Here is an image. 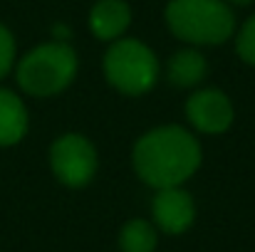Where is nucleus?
I'll list each match as a JSON object with an SVG mask.
<instances>
[{"label": "nucleus", "mask_w": 255, "mask_h": 252, "mask_svg": "<svg viewBox=\"0 0 255 252\" xmlns=\"http://www.w3.org/2000/svg\"><path fill=\"white\" fill-rule=\"evenodd\" d=\"M238 55L243 62L255 65V15L243 25V30L238 35Z\"/></svg>", "instance_id": "12"}, {"label": "nucleus", "mask_w": 255, "mask_h": 252, "mask_svg": "<svg viewBox=\"0 0 255 252\" xmlns=\"http://www.w3.org/2000/svg\"><path fill=\"white\" fill-rule=\"evenodd\" d=\"M50 164L55 175L70 185L82 188L92 180L97 170V151L94 146L80 134H65L60 136L50 149Z\"/></svg>", "instance_id": "5"}, {"label": "nucleus", "mask_w": 255, "mask_h": 252, "mask_svg": "<svg viewBox=\"0 0 255 252\" xmlns=\"http://www.w3.org/2000/svg\"><path fill=\"white\" fill-rule=\"evenodd\" d=\"M186 116L203 134H223L233 124V104L218 89H201L186 101Z\"/></svg>", "instance_id": "6"}, {"label": "nucleus", "mask_w": 255, "mask_h": 252, "mask_svg": "<svg viewBox=\"0 0 255 252\" xmlns=\"http://www.w3.org/2000/svg\"><path fill=\"white\" fill-rule=\"evenodd\" d=\"M12 60H15V40H12L10 30L0 25V80L10 72Z\"/></svg>", "instance_id": "13"}, {"label": "nucleus", "mask_w": 255, "mask_h": 252, "mask_svg": "<svg viewBox=\"0 0 255 252\" xmlns=\"http://www.w3.org/2000/svg\"><path fill=\"white\" fill-rule=\"evenodd\" d=\"M77 55L65 42H47L27 52L17 65V84L32 96H52L75 80Z\"/></svg>", "instance_id": "3"}, {"label": "nucleus", "mask_w": 255, "mask_h": 252, "mask_svg": "<svg viewBox=\"0 0 255 252\" xmlns=\"http://www.w3.org/2000/svg\"><path fill=\"white\" fill-rule=\"evenodd\" d=\"M151 210H154V223L169 235L186 233L193 225V218H196L193 198L186 190H181L178 185L176 188H161L154 198Z\"/></svg>", "instance_id": "7"}, {"label": "nucleus", "mask_w": 255, "mask_h": 252, "mask_svg": "<svg viewBox=\"0 0 255 252\" xmlns=\"http://www.w3.org/2000/svg\"><path fill=\"white\" fill-rule=\"evenodd\" d=\"M104 75L122 94H146L159 77L156 55L139 40H119L104 57Z\"/></svg>", "instance_id": "4"}, {"label": "nucleus", "mask_w": 255, "mask_h": 252, "mask_svg": "<svg viewBox=\"0 0 255 252\" xmlns=\"http://www.w3.org/2000/svg\"><path fill=\"white\" fill-rule=\"evenodd\" d=\"M201 166L198 141L181 126L149 131L134 146V168L139 178L154 188H176Z\"/></svg>", "instance_id": "1"}, {"label": "nucleus", "mask_w": 255, "mask_h": 252, "mask_svg": "<svg viewBox=\"0 0 255 252\" xmlns=\"http://www.w3.org/2000/svg\"><path fill=\"white\" fill-rule=\"evenodd\" d=\"M228 2H233V5H248L251 0H228Z\"/></svg>", "instance_id": "14"}, {"label": "nucleus", "mask_w": 255, "mask_h": 252, "mask_svg": "<svg viewBox=\"0 0 255 252\" xmlns=\"http://www.w3.org/2000/svg\"><path fill=\"white\" fill-rule=\"evenodd\" d=\"M169 30L193 45H221L233 32V12L223 0H171Z\"/></svg>", "instance_id": "2"}, {"label": "nucleus", "mask_w": 255, "mask_h": 252, "mask_svg": "<svg viewBox=\"0 0 255 252\" xmlns=\"http://www.w3.org/2000/svg\"><path fill=\"white\" fill-rule=\"evenodd\" d=\"M131 22V10L124 0H99L89 12V27L99 40H117Z\"/></svg>", "instance_id": "8"}, {"label": "nucleus", "mask_w": 255, "mask_h": 252, "mask_svg": "<svg viewBox=\"0 0 255 252\" xmlns=\"http://www.w3.org/2000/svg\"><path fill=\"white\" fill-rule=\"evenodd\" d=\"M27 131V109L7 89H0V146L17 144Z\"/></svg>", "instance_id": "9"}, {"label": "nucleus", "mask_w": 255, "mask_h": 252, "mask_svg": "<svg viewBox=\"0 0 255 252\" xmlns=\"http://www.w3.org/2000/svg\"><path fill=\"white\" fill-rule=\"evenodd\" d=\"M156 243H159V238L149 220H129L119 233L122 252H154Z\"/></svg>", "instance_id": "11"}, {"label": "nucleus", "mask_w": 255, "mask_h": 252, "mask_svg": "<svg viewBox=\"0 0 255 252\" xmlns=\"http://www.w3.org/2000/svg\"><path fill=\"white\" fill-rule=\"evenodd\" d=\"M206 77V57L198 50H178L169 60V80L176 86H193Z\"/></svg>", "instance_id": "10"}]
</instances>
